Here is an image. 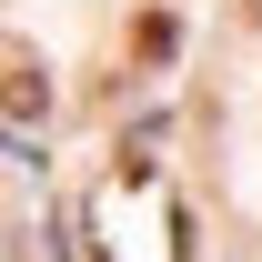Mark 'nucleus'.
<instances>
[{
    "label": "nucleus",
    "mask_w": 262,
    "mask_h": 262,
    "mask_svg": "<svg viewBox=\"0 0 262 262\" xmlns=\"http://www.w3.org/2000/svg\"><path fill=\"white\" fill-rule=\"evenodd\" d=\"M0 111H10V121H40V81H31V61L0 71Z\"/></svg>",
    "instance_id": "obj_1"
},
{
    "label": "nucleus",
    "mask_w": 262,
    "mask_h": 262,
    "mask_svg": "<svg viewBox=\"0 0 262 262\" xmlns=\"http://www.w3.org/2000/svg\"><path fill=\"white\" fill-rule=\"evenodd\" d=\"M131 51H141V61H171V10H141V20H131Z\"/></svg>",
    "instance_id": "obj_2"
}]
</instances>
